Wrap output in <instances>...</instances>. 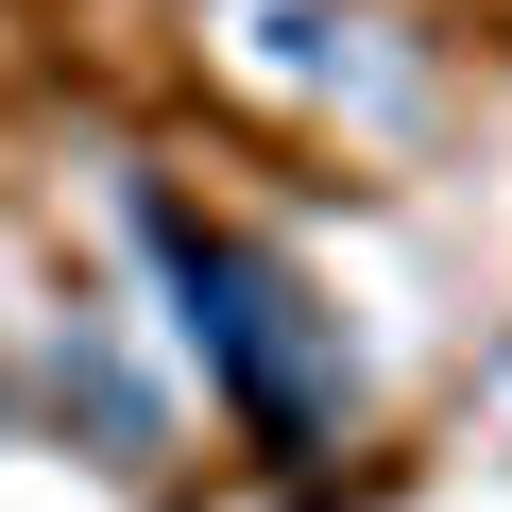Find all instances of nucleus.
<instances>
[{
	"mask_svg": "<svg viewBox=\"0 0 512 512\" xmlns=\"http://www.w3.org/2000/svg\"><path fill=\"white\" fill-rule=\"evenodd\" d=\"M137 239H154V274H171V342L205 359L222 427H239L256 461H274V478H325V444H342L359 376H342V325L308 308V274H291L274 239L205 222L171 171H137Z\"/></svg>",
	"mask_w": 512,
	"mask_h": 512,
	"instance_id": "obj_1",
	"label": "nucleus"
},
{
	"mask_svg": "<svg viewBox=\"0 0 512 512\" xmlns=\"http://www.w3.org/2000/svg\"><path fill=\"white\" fill-rule=\"evenodd\" d=\"M205 35H222L256 86H291L308 120H359V137H393V103L359 86V35H376L359 0H205Z\"/></svg>",
	"mask_w": 512,
	"mask_h": 512,
	"instance_id": "obj_2",
	"label": "nucleus"
}]
</instances>
